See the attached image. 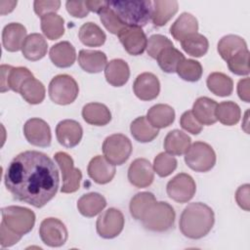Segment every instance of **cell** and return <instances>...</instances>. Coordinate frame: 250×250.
<instances>
[{
    "mask_svg": "<svg viewBox=\"0 0 250 250\" xmlns=\"http://www.w3.org/2000/svg\"><path fill=\"white\" fill-rule=\"evenodd\" d=\"M4 183L16 200L41 208L57 194L60 177L56 164L48 155L26 150L11 161Z\"/></svg>",
    "mask_w": 250,
    "mask_h": 250,
    "instance_id": "cell-1",
    "label": "cell"
},
{
    "mask_svg": "<svg viewBox=\"0 0 250 250\" xmlns=\"http://www.w3.org/2000/svg\"><path fill=\"white\" fill-rule=\"evenodd\" d=\"M214 223L215 215L212 208L202 202H193L183 210L179 227L186 237L199 239L210 232Z\"/></svg>",
    "mask_w": 250,
    "mask_h": 250,
    "instance_id": "cell-2",
    "label": "cell"
},
{
    "mask_svg": "<svg viewBox=\"0 0 250 250\" xmlns=\"http://www.w3.org/2000/svg\"><path fill=\"white\" fill-rule=\"evenodd\" d=\"M108 6L127 25L143 27L151 19L152 1L150 0H113Z\"/></svg>",
    "mask_w": 250,
    "mask_h": 250,
    "instance_id": "cell-3",
    "label": "cell"
},
{
    "mask_svg": "<svg viewBox=\"0 0 250 250\" xmlns=\"http://www.w3.org/2000/svg\"><path fill=\"white\" fill-rule=\"evenodd\" d=\"M176 213L174 208L165 201H155L146 212L141 220L145 229L164 232L170 229L175 223Z\"/></svg>",
    "mask_w": 250,
    "mask_h": 250,
    "instance_id": "cell-4",
    "label": "cell"
},
{
    "mask_svg": "<svg viewBox=\"0 0 250 250\" xmlns=\"http://www.w3.org/2000/svg\"><path fill=\"white\" fill-rule=\"evenodd\" d=\"M2 222L10 230L23 236L30 232L35 224V214L21 206H7L2 208Z\"/></svg>",
    "mask_w": 250,
    "mask_h": 250,
    "instance_id": "cell-5",
    "label": "cell"
},
{
    "mask_svg": "<svg viewBox=\"0 0 250 250\" xmlns=\"http://www.w3.org/2000/svg\"><path fill=\"white\" fill-rule=\"evenodd\" d=\"M50 99L58 104H72L79 94V87L75 79L68 74L56 75L48 88Z\"/></svg>",
    "mask_w": 250,
    "mask_h": 250,
    "instance_id": "cell-6",
    "label": "cell"
},
{
    "mask_svg": "<svg viewBox=\"0 0 250 250\" xmlns=\"http://www.w3.org/2000/svg\"><path fill=\"white\" fill-rule=\"evenodd\" d=\"M185 162L195 172H208L216 164V153L207 143L195 142L185 153Z\"/></svg>",
    "mask_w": 250,
    "mask_h": 250,
    "instance_id": "cell-7",
    "label": "cell"
},
{
    "mask_svg": "<svg viewBox=\"0 0 250 250\" xmlns=\"http://www.w3.org/2000/svg\"><path fill=\"white\" fill-rule=\"evenodd\" d=\"M104 156L113 165H122L132 153V144L123 134H112L103 143Z\"/></svg>",
    "mask_w": 250,
    "mask_h": 250,
    "instance_id": "cell-8",
    "label": "cell"
},
{
    "mask_svg": "<svg viewBox=\"0 0 250 250\" xmlns=\"http://www.w3.org/2000/svg\"><path fill=\"white\" fill-rule=\"evenodd\" d=\"M54 158L62 176L61 191L63 193H72L78 190L82 180V173L78 168L74 167L72 157L66 152L59 151L54 155Z\"/></svg>",
    "mask_w": 250,
    "mask_h": 250,
    "instance_id": "cell-9",
    "label": "cell"
},
{
    "mask_svg": "<svg viewBox=\"0 0 250 250\" xmlns=\"http://www.w3.org/2000/svg\"><path fill=\"white\" fill-rule=\"evenodd\" d=\"M124 216L115 208H108L103 212L96 223L98 234L105 239H111L121 233L124 228Z\"/></svg>",
    "mask_w": 250,
    "mask_h": 250,
    "instance_id": "cell-10",
    "label": "cell"
},
{
    "mask_svg": "<svg viewBox=\"0 0 250 250\" xmlns=\"http://www.w3.org/2000/svg\"><path fill=\"white\" fill-rule=\"evenodd\" d=\"M166 191L168 196L174 201L186 203L195 194L196 185L190 175L180 173L168 182Z\"/></svg>",
    "mask_w": 250,
    "mask_h": 250,
    "instance_id": "cell-11",
    "label": "cell"
},
{
    "mask_svg": "<svg viewBox=\"0 0 250 250\" xmlns=\"http://www.w3.org/2000/svg\"><path fill=\"white\" fill-rule=\"evenodd\" d=\"M41 240L50 247L62 246L68 237L65 225L57 218L44 219L39 228Z\"/></svg>",
    "mask_w": 250,
    "mask_h": 250,
    "instance_id": "cell-12",
    "label": "cell"
},
{
    "mask_svg": "<svg viewBox=\"0 0 250 250\" xmlns=\"http://www.w3.org/2000/svg\"><path fill=\"white\" fill-rule=\"evenodd\" d=\"M23 135L26 141L35 146L47 147L51 145V129L48 123L43 119H28L23 125Z\"/></svg>",
    "mask_w": 250,
    "mask_h": 250,
    "instance_id": "cell-13",
    "label": "cell"
},
{
    "mask_svg": "<svg viewBox=\"0 0 250 250\" xmlns=\"http://www.w3.org/2000/svg\"><path fill=\"white\" fill-rule=\"evenodd\" d=\"M117 36L126 52L132 56L142 55L146 49L147 38L142 27L127 25Z\"/></svg>",
    "mask_w": 250,
    "mask_h": 250,
    "instance_id": "cell-14",
    "label": "cell"
},
{
    "mask_svg": "<svg viewBox=\"0 0 250 250\" xmlns=\"http://www.w3.org/2000/svg\"><path fill=\"white\" fill-rule=\"evenodd\" d=\"M34 75L32 72L24 66L14 67L12 65H1V92L12 90L14 92H20L22 83Z\"/></svg>",
    "mask_w": 250,
    "mask_h": 250,
    "instance_id": "cell-15",
    "label": "cell"
},
{
    "mask_svg": "<svg viewBox=\"0 0 250 250\" xmlns=\"http://www.w3.org/2000/svg\"><path fill=\"white\" fill-rule=\"evenodd\" d=\"M128 180L136 188H147L154 180V170L146 158H137L129 166Z\"/></svg>",
    "mask_w": 250,
    "mask_h": 250,
    "instance_id": "cell-16",
    "label": "cell"
},
{
    "mask_svg": "<svg viewBox=\"0 0 250 250\" xmlns=\"http://www.w3.org/2000/svg\"><path fill=\"white\" fill-rule=\"evenodd\" d=\"M133 91L136 97L142 101L154 100L160 92L159 80L151 72H143L135 79Z\"/></svg>",
    "mask_w": 250,
    "mask_h": 250,
    "instance_id": "cell-17",
    "label": "cell"
},
{
    "mask_svg": "<svg viewBox=\"0 0 250 250\" xmlns=\"http://www.w3.org/2000/svg\"><path fill=\"white\" fill-rule=\"evenodd\" d=\"M56 136L58 142L67 147L76 146L83 136V129L81 125L72 119H64L58 123L56 127Z\"/></svg>",
    "mask_w": 250,
    "mask_h": 250,
    "instance_id": "cell-18",
    "label": "cell"
},
{
    "mask_svg": "<svg viewBox=\"0 0 250 250\" xmlns=\"http://www.w3.org/2000/svg\"><path fill=\"white\" fill-rule=\"evenodd\" d=\"M89 177L99 185L109 183L116 172L115 165L110 163L104 156L97 155L93 157L87 167Z\"/></svg>",
    "mask_w": 250,
    "mask_h": 250,
    "instance_id": "cell-19",
    "label": "cell"
},
{
    "mask_svg": "<svg viewBox=\"0 0 250 250\" xmlns=\"http://www.w3.org/2000/svg\"><path fill=\"white\" fill-rule=\"evenodd\" d=\"M26 38V28L20 22H11L4 26L2 44L8 52H18Z\"/></svg>",
    "mask_w": 250,
    "mask_h": 250,
    "instance_id": "cell-20",
    "label": "cell"
},
{
    "mask_svg": "<svg viewBox=\"0 0 250 250\" xmlns=\"http://www.w3.org/2000/svg\"><path fill=\"white\" fill-rule=\"evenodd\" d=\"M49 57L56 66L61 68L69 67L76 60L75 48L70 42L62 41L51 47Z\"/></svg>",
    "mask_w": 250,
    "mask_h": 250,
    "instance_id": "cell-21",
    "label": "cell"
},
{
    "mask_svg": "<svg viewBox=\"0 0 250 250\" xmlns=\"http://www.w3.org/2000/svg\"><path fill=\"white\" fill-rule=\"evenodd\" d=\"M104 76L111 86L121 87L127 83L130 77L128 63L121 59L111 60L104 67Z\"/></svg>",
    "mask_w": 250,
    "mask_h": 250,
    "instance_id": "cell-22",
    "label": "cell"
},
{
    "mask_svg": "<svg viewBox=\"0 0 250 250\" xmlns=\"http://www.w3.org/2000/svg\"><path fill=\"white\" fill-rule=\"evenodd\" d=\"M80 67L89 73H99L107 63L106 55L98 50H80L78 54Z\"/></svg>",
    "mask_w": 250,
    "mask_h": 250,
    "instance_id": "cell-23",
    "label": "cell"
},
{
    "mask_svg": "<svg viewBox=\"0 0 250 250\" xmlns=\"http://www.w3.org/2000/svg\"><path fill=\"white\" fill-rule=\"evenodd\" d=\"M48 50V43L45 38L39 33H31L26 36L21 53L28 61H39L45 57Z\"/></svg>",
    "mask_w": 250,
    "mask_h": 250,
    "instance_id": "cell-24",
    "label": "cell"
},
{
    "mask_svg": "<svg viewBox=\"0 0 250 250\" xmlns=\"http://www.w3.org/2000/svg\"><path fill=\"white\" fill-rule=\"evenodd\" d=\"M176 0H155L152 2L151 21L156 26L165 25L178 12Z\"/></svg>",
    "mask_w": 250,
    "mask_h": 250,
    "instance_id": "cell-25",
    "label": "cell"
},
{
    "mask_svg": "<svg viewBox=\"0 0 250 250\" xmlns=\"http://www.w3.org/2000/svg\"><path fill=\"white\" fill-rule=\"evenodd\" d=\"M198 30V21L194 16L189 13H182L180 17L170 26V33L177 41H182L190 34Z\"/></svg>",
    "mask_w": 250,
    "mask_h": 250,
    "instance_id": "cell-26",
    "label": "cell"
},
{
    "mask_svg": "<svg viewBox=\"0 0 250 250\" xmlns=\"http://www.w3.org/2000/svg\"><path fill=\"white\" fill-rule=\"evenodd\" d=\"M146 117L152 127L156 129L166 128L174 122L175 110L169 104H157L148 109Z\"/></svg>",
    "mask_w": 250,
    "mask_h": 250,
    "instance_id": "cell-27",
    "label": "cell"
},
{
    "mask_svg": "<svg viewBox=\"0 0 250 250\" xmlns=\"http://www.w3.org/2000/svg\"><path fill=\"white\" fill-rule=\"evenodd\" d=\"M217 104V102L210 98L200 97L193 103L191 111L194 117L202 125H213L217 122L215 115Z\"/></svg>",
    "mask_w": 250,
    "mask_h": 250,
    "instance_id": "cell-28",
    "label": "cell"
},
{
    "mask_svg": "<svg viewBox=\"0 0 250 250\" xmlns=\"http://www.w3.org/2000/svg\"><path fill=\"white\" fill-rule=\"evenodd\" d=\"M82 117L88 124L104 126L110 122L111 113L104 104L89 103L82 108Z\"/></svg>",
    "mask_w": 250,
    "mask_h": 250,
    "instance_id": "cell-29",
    "label": "cell"
},
{
    "mask_svg": "<svg viewBox=\"0 0 250 250\" xmlns=\"http://www.w3.org/2000/svg\"><path fill=\"white\" fill-rule=\"evenodd\" d=\"M106 206L105 198L98 192L83 194L77 201V209L84 217L92 218L101 213Z\"/></svg>",
    "mask_w": 250,
    "mask_h": 250,
    "instance_id": "cell-30",
    "label": "cell"
},
{
    "mask_svg": "<svg viewBox=\"0 0 250 250\" xmlns=\"http://www.w3.org/2000/svg\"><path fill=\"white\" fill-rule=\"evenodd\" d=\"M247 49L248 48L245 40L242 37L234 34H229L222 37L217 47L219 55L227 62L231 58Z\"/></svg>",
    "mask_w": 250,
    "mask_h": 250,
    "instance_id": "cell-31",
    "label": "cell"
},
{
    "mask_svg": "<svg viewBox=\"0 0 250 250\" xmlns=\"http://www.w3.org/2000/svg\"><path fill=\"white\" fill-rule=\"evenodd\" d=\"M191 144L190 137L180 130L170 131L163 143V146L167 153L172 155H183L187 152Z\"/></svg>",
    "mask_w": 250,
    "mask_h": 250,
    "instance_id": "cell-32",
    "label": "cell"
},
{
    "mask_svg": "<svg viewBox=\"0 0 250 250\" xmlns=\"http://www.w3.org/2000/svg\"><path fill=\"white\" fill-rule=\"evenodd\" d=\"M80 41L88 47H100L106 39L105 33L102 28L92 21L83 23L78 31Z\"/></svg>",
    "mask_w": 250,
    "mask_h": 250,
    "instance_id": "cell-33",
    "label": "cell"
},
{
    "mask_svg": "<svg viewBox=\"0 0 250 250\" xmlns=\"http://www.w3.org/2000/svg\"><path fill=\"white\" fill-rule=\"evenodd\" d=\"M19 93L30 104H41L45 99V87L34 76L26 79L22 83Z\"/></svg>",
    "mask_w": 250,
    "mask_h": 250,
    "instance_id": "cell-34",
    "label": "cell"
},
{
    "mask_svg": "<svg viewBox=\"0 0 250 250\" xmlns=\"http://www.w3.org/2000/svg\"><path fill=\"white\" fill-rule=\"evenodd\" d=\"M130 131L133 138L140 143H149L159 134L158 129L152 127L146 116H140L133 120Z\"/></svg>",
    "mask_w": 250,
    "mask_h": 250,
    "instance_id": "cell-35",
    "label": "cell"
},
{
    "mask_svg": "<svg viewBox=\"0 0 250 250\" xmlns=\"http://www.w3.org/2000/svg\"><path fill=\"white\" fill-rule=\"evenodd\" d=\"M210 92L219 97H228L232 93L233 81L223 72H212L206 80Z\"/></svg>",
    "mask_w": 250,
    "mask_h": 250,
    "instance_id": "cell-36",
    "label": "cell"
},
{
    "mask_svg": "<svg viewBox=\"0 0 250 250\" xmlns=\"http://www.w3.org/2000/svg\"><path fill=\"white\" fill-rule=\"evenodd\" d=\"M41 30L50 40H57L64 33V20L56 13L45 15L41 18Z\"/></svg>",
    "mask_w": 250,
    "mask_h": 250,
    "instance_id": "cell-37",
    "label": "cell"
},
{
    "mask_svg": "<svg viewBox=\"0 0 250 250\" xmlns=\"http://www.w3.org/2000/svg\"><path fill=\"white\" fill-rule=\"evenodd\" d=\"M215 115L217 120L227 126L235 125L241 116V110L237 104L231 101L222 102L217 104Z\"/></svg>",
    "mask_w": 250,
    "mask_h": 250,
    "instance_id": "cell-38",
    "label": "cell"
},
{
    "mask_svg": "<svg viewBox=\"0 0 250 250\" xmlns=\"http://www.w3.org/2000/svg\"><path fill=\"white\" fill-rule=\"evenodd\" d=\"M183 50L189 56L200 58L204 56L209 48L208 39L198 32L193 33L186 37L181 41Z\"/></svg>",
    "mask_w": 250,
    "mask_h": 250,
    "instance_id": "cell-39",
    "label": "cell"
},
{
    "mask_svg": "<svg viewBox=\"0 0 250 250\" xmlns=\"http://www.w3.org/2000/svg\"><path fill=\"white\" fill-rule=\"evenodd\" d=\"M185 56L174 46L163 49L157 56L156 61L159 67L167 73L176 72L178 64L185 60Z\"/></svg>",
    "mask_w": 250,
    "mask_h": 250,
    "instance_id": "cell-40",
    "label": "cell"
},
{
    "mask_svg": "<svg viewBox=\"0 0 250 250\" xmlns=\"http://www.w3.org/2000/svg\"><path fill=\"white\" fill-rule=\"evenodd\" d=\"M156 201L153 193L142 191L134 195L130 201L129 209L131 216L136 220H142L147 209Z\"/></svg>",
    "mask_w": 250,
    "mask_h": 250,
    "instance_id": "cell-41",
    "label": "cell"
},
{
    "mask_svg": "<svg viewBox=\"0 0 250 250\" xmlns=\"http://www.w3.org/2000/svg\"><path fill=\"white\" fill-rule=\"evenodd\" d=\"M176 72L183 80L195 82L201 78L203 70L199 62L191 59H185L178 64Z\"/></svg>",
    "mask_w": 250,
    "mask_h": 250,
    "instance_id": "cell-42",
    "label": "cell"
},
{
    "mask_svg": "<svg viewBox=\"0 0 250 250\" xmlns=\"http://www.w3.org/2000/svg\"><path fill=\"white\" fill-rule=\"evenodd\" d=\"M178 161L174 155L167 152H160L153 160V170L161 178L171 175L177 168Z\"/></svg>",
    "mask_w": 250,
    "mask_h": 250,
    "instance_id": "cell-43",
    "label": "cell"
},
{
    "mask_svg": "<svg viewBox=\"0 0 250 250\" xmlns=\"http://www.w3.org/2000/svg\"><path fill=\"white\" fill-rule=\"evenodd\" d=\"M99 16L104 26L112 34L118 35V33L125 26H127V24H125L120 20V18L115 14V12L108 6V2H107V6L104 7L99 13Z\"/></svg>",
    "mask_w": 250,
    "mask_h": 250,
    "instance_id": "cell-44",
    "label": "cell"
},
{
    "mask_svg": "<svg viewBox=\"0 0 250 250\" xmlns=\"http://www.w3.org/2000/svg\"><path fill=\"white\" fill-rule=\"evenodd\" d=\"M229 69L236 75L249 74V50H245L231 58L228 62Z\"/></svg>",
    "mask_w": 250,
    "mask_h": 250,
    "instance_id": "cell-45",
    "label": "cell"
},
{
    "mask_svg": "<svg viewBox=\"0 0 250 250\" xmlns=\"http://www.w3.org/2000/svg\"><path fill=\"white\" fill-rule=\"evenodd\" d=\"M172 46H174V45L168 37L161 35V34H153V35L149 36V38L147 39L146 52L149 57L156 60L158 54L163 49H165L167 47H172Z\"/></svg>",
    "mask_w": 250,
    "mask_h": 250,
    "instance_id": "cell-46",
    "label": "cell"
},
{
    "mask_svg": "<svg viewBox=\"0 0 250 250\" xmlns=\"http://www.w3.org/2000/svg\"><path fill=\"white\" fill-rule=\"evenodd\" d=\"M180 125L184 130L192 135H198L203 129L202 124L194 117L191 110H187L182 114L180 118Z\"/></svg>",
    "mask_w": 250,
    "mask_h": 250,
    "instance_id": "cell-47",
    "label": "cell"
},
{
    "mask_svg": "<svg viewBox=\"0 0 250 250\" xmlns=\"http://www.w3.org/2000/svg\"><path fill=\"white\" fill-rule=\"evenodd\" d=\"M60 7L61 1L59 0H36L33 3L34 12L40 18L51 13H56L60 9Z\"/></svg>",
    "mask_w": 250,
    "mask_h": 250,
    "instance_id": "cell-48",
    "label": "cell"
},
{
    "mask_svg": "<svg viewBox=\"0 0 250 250\" xmlns=\"http://www.w3.org/2000/svg\"><path fill=\"white\" fill-rule=\"evenodd\" d=\"M22 236L10 230L3 223L0 225V244L1 247H10L18 243Z\"/></svg>",
    "mask_w": 250,
    "mask_h": 250,
    "instance_id": "cell-49",
    "label": "cell"
},
{
    "mask_svg": "<svg viewBox=\"0 0 250 250\" xmlns=\"http://www.w3.org/2000/svg\"><path fill=\"white\" fill-rule=\"evenodd\" d=\"M65 8L67 12L74 18H85L89 14L85 1H66Z\"/></svg>",
    "mask_w": 250,
    "mask_h": 250,
    "instance_id": "cell-50",
    "label": "cell"
},
{
    "mask_svg": "<svg viewBox=\"0 0 250 250\" xmlns=\"http://www.w3.org/2000/svg\"><path fill=\"white\" fill-rule=\"evenodd\" d=\"M235 200L240 208L249 211V185L240 186L235 192Z\"/></svg>",
    "mask_w": 250,
    "mask_h": 250,
    "instance_id": "cell-51",
    "label": "cell"
},
{
    "mask_svg": "<svg viewBox=\"0 0 250 250\" xmlns=\"http://www.w3.org/2000/svg\"><path fill=\"white\" fill-rule=\"evenodd\" d=\"M249 77L240 79L237 84V94L240 100L245 103H249Z\"/></svg>",
    "mask_w": 250,
    "mask_h": 250,
    "instance_id": "cell-52",
    "label": "cell"
},
{
    "mask_svg": "<svg viewBox=\"0 0 250 250\" xmlns=\"http://www.w3.org/2000/svg\"><path fill=\"white\" fill-rule=\"evenodd\" d=\"M85 4L89 11L94 13H100L104 7L107 6V1H96V0H86Z\"/></svg>",
    "mask_w": 250,
    "mask_h": 250,
    "instance_id": "cell-53",
    "label": "cell"
},
{
    "mask_svg": "<svg viewBox=\"0 0 250 250\" xmlns=\"http://www.w3.org/2000/svg\"><path fill=\"white\" fill-rule=\"evenodd\" d=\"M17 6V1H0V14L2 16L11 13Z\"/></svg>",
    "mask_w": 250,
    "mask_h": 250,
    "instance_id": "cell-54",
    "label": "cell"
}]
</instances>
